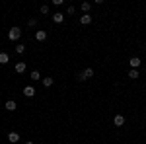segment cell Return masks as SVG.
I'll use <instances>...</instances> for the list:
<instances>
[{"label": "cell", "instance_id": "cell-1", "mask_svg": "<svg viewBox=\"0 0 146 144\" xmlns=\"http://www.w3.org/2000/svg\"><path fill=\"white\" fill-rule=\"evenodd\" d=\"M8 37H10L12 41H18V39L22 37V29H20V27H12L10 31H8Z\"/></svg>", "mask_w": 146, "mask_h": 144}, {"label": "cell", "instance_id": "cell-2", "mask_svg": "<svg viewBox=\"0 0 146 144\" xmlns=\"http://www.w3.org/2000/svg\"><path fill=\"white\" fill-rule=\"evenodd\" d=\"M92 76H94V70H92V68H84L78 74V80H90Z\"/></svg>", "mask_w": 146, "mask_h": 144}, {"label": "cell", "instance_id": "cell-3", "mask_svg": "<svg viewBox=\"0 0 146 144\" xmlns=\"http://www.w3.org/2000/svg\"><path fill=\"white\" fill-rule=\"evenodd\" d=\"M35 94H37V92H35L33 86H25V88H23V96H25V98H33Z\"/></svg>", "mask_w": 146, "mask_h": 144}, {"label": "cell", "instance_id": "cell-4", "mask_svg": "<svg viewBox=\"0 0 146 144\" xmlns=\"http://www.w3.org/2000/svg\"><path fill=\"white\" fill-rule=\"evenodd\" d=\"M113 125H115V127H123L125 125V117L123 115H115V117H113Z\"/></svg>", "mask_w": 146, "mask_h": 144}, {"label": "cell", "instance_id": "cell-5", "mask_svg": "<svg viewBox=\"0 0 146 144\" xmlns=\"http://www.w3.org/2000/svg\"><path fill=\"white\" fill-rule=\"evenodd\" d=\"M53 22H55V23H62V22H64V14L55 12V14H53Z\"/></svg>", "mask_w": 146, "mask_h": 144}, {"label": "cell", "instance_id": "cell-6", "mask_svg": "<svg viewBox=\"0 0 146 144\" xmlns=\"http://www.w3.org/2000/svg\"><path fill=\"white\" fill-rule=\"evenodd\" d=\"M80 23H82V25L92 23V16H90V14H82V16H80Z\"/></svg>", "mask_w": 146, "mask_h": 144}, {"label": "cell", "instance_id": "cell-7", "mask_svg": "<svg viewBox=\"0 0 146 144\" xmlns=\"http://www.w3.org/2000/svg\"><path fill=\"white\" fill-rule=\"evenodd\" d=\"M8 142H12V144L20 142V134H18V133H10V134H8Z\"/></svg>", "mask_w": 146, "mask_h": 144}, {"label": "cell", "instance_id": "cell-8", "mask_svg": "<svg viewBox=\"0 0 146 144\" xmlns=\"http://www.w3.org/2000/svg\"><path fill=\"white\" fill-rule=\"evenodd\" d=\"M14 70H16L18 74H23V72H25V62H16Z\"/></svg>", "mask_w": 146, "mask_h": 144}, {"label": "cell", "instance_id": "cell-9", "mask_svg": "<svg viewBox=\"0 0 146 144\" xmlns=\"http://www.w3.org/2000/svg\"><path fill=\"white\" fill-rule=\"evenodd\" d=\"M16 109H18V105H16V101H14V100L6 101V111H16Z\"/></svg>", "mask_w": 146, "mask_h": 144}, {"label": "cell", "instance_id": "cell-10", "mask_svg": "<svg viewBox=\"0 0 146 144\" xmlns=\"http://www.w3.org/2000/svg\"><path fill=\"white\" fill-rule=\"evenodd\" d=\"M35 39L43 43V41H45V39H47V31H35Z\"/></svg>", "mask_w": 146, "mask_h": 144}, {"label": "cell", "instance_id": "cell-11", "mask_svg": "<svg viewBox=\"0 0 146 144\" xmlns=\"http://www.w3.org/2000/svg\"><path fill=\"white\" fill-rule=\"evenodd\" d=\"M140 64H142V60H140L138 56H133V58H131V68H138Z\"/></svg>", "mask_w": 146, "mask_h": 144}, {"label": "cell", "instance_id": "cell-12", "mask_svg": "<svg viewBox=\"0 0 146 144\" xmlns=\"http://www.w3.org/2000/svg\"><path fill=\"white\" fill-rule=\"evenodd\" d=\"M6 62H10V55L8 53H0V64H6Z\"/></svg>", "mask_w": 146, "mask_h": 144}, {"label": "cell", "instance_id": "cell-13", "mask_svg": "<svg viewBox=\"0 0 146 144\" xmlns=\"http://www.w3.org/2000/svg\"><path fill=\"white\" fill-rule=\"evenodd\" d=\"M129 78H131V80H136V78H138V70H136V68H131V70H129Z\"/></svg>", "mask_w": 146, "mask_h": 144}, {"label": "cell", "instance_id": "cell-14", "mask_svg": "<svg viewBox=\"0 0 146 144\" xmlns=\"http://www.w3.org/2000/svg\"><path fill=\"white\" fill-rule=\"evenodd\" d=\"M90 8H92L90 2H82V12H84V14H88V12H90Z\"/></svg>", "mask_w": 146, "mask_h": 144}, {"label": "cell", "instance_id": "cell-15", "mask_svg": "<svg viewBox=\"0 0 146 144\" xmlns=\"http://www.w3.org/2000/svg\"><path fill=\"white\" fill-rule=\"evenodd\" d=\"M43 86L45 88H51L53 86V78H43Z\"/></svg>", "mask_w": 146, "mask_h": 144}, {"label": "cell", "instance_id": "cell-16", "mask_svg": "<svg viewBox=\"0 0 146 144\" xmlns=\"http://www.w3.org/2000/svg\"><path fill=\"white\" fill-rule=\"evenodd\" d=\"M29 78H31V80H39V78H41V74H39V70H33V72L29 74Z\"/></svg>", "mask_w": 146, "mask_h": 144}, {"label": "cell", "instance_id": "cell-17", "mask_svg": "<svg viewBox=\"0 0 146 144\" xmlns=\"http://www.w3.org/2000/svg\"><path fill=\"white\" fill-rule=\"evenodd\" d=\"M23 51H25V45H22V43H20V45H16V53H18V55H22Z\"/></svg>", "mask_w": 146, "mask_h": 144}, {"label": "cell", "instance_id": "cell-18", "mask_svg": "<svg viewBox=\"0 0 146 144\" xmlns=\"http://www.w3.org/2000/svg\"><path fill=\"white\" fill-rule=\"evenodd\" d=\"M41 14H49V6H47V4L41 6Z\"/></svg>", "mask_w": 146, "mask_h": 144}, {"label": "cell", "instance_id": "cell-19", "mask_svg": "<svg viewBox=\"0 0 146 144\" xmlns=\"http://www.w3.org/2000/svg\"><path fill=\"white\" fill-rule=\"evenodd\" d=\"M27 23H29V25L33 27V25H35V23H37V22H35V18H29V20H27Z\"/></svg>", "mask_w": 146, "mask_h": 144}, {"label": "cell", "instance_id": "cell-20", "mask_svg": "<svg viewBox=\"0 0 146 144\" xmlns=\"http://www.w3.org/2000/svg\"><path fill=\"white\" fill-rule=\"evenodd\" d=\"M74 12H76V8H74V6H68V14H70V16H72Z\"/></svg>", "mask_w": 146, "mask_h": 144}, {"label": "cell", "instance_id": "cell-21", "mask_svg": "<svg viewBox=\"0 0 146 144\" xmlns=\"http://www.w3.org/2000/svg\"><path fill=\"white\" fill-rule=\"evenodd\" d=\"M25 144H33V142H31V140H27V142H25Z\"/></svg>", "mask_w": 146, "mask_h": 144}]
</instances>
